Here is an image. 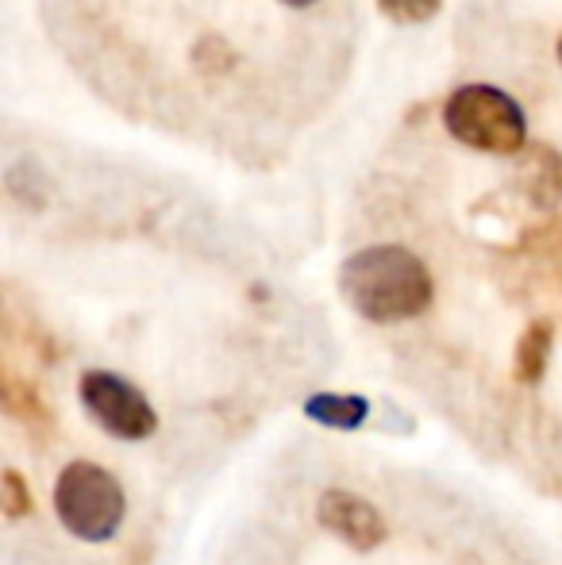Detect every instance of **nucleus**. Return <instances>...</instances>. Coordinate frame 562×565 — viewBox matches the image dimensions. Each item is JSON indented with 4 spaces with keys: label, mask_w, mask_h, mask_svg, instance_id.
I'll list each match as a JSON object with an SVG mask.
<instances>
[{
    "label": "nucleus",
    "mask_w": 562,
    "mask_h": 565,
    "mask_svg": "<svg viewBox=\"0 0 562 565\" xmlns=\"http://www.w3.org/2000/svg\"><path fill=\"white\" fill-rule=\"evenodd\" d=\"M339 297L370 323H405L432 308L435 281L409 246H362L339 266Z\"/></svg>",
    "instance_id": "1"
},
{
    "label": "nucleus",
    "mask_w": 562,
    "mask_h": 565,
    "mask_svg": "<svg viewBox=\"0 0 562 565\" xmlns=\"http://www.w3.org/2000/svg\"><path fill=\"white\" fill-rule=\"evenodd\" d=\"M443 124H447L450 139L478 150V154L517 158L528 150L524 108L505 89H494V85L474 82L450 93L447 105H443Z\"/></svg>",
    "instance_id": "2"
},
{
    "label": "nucleus",
    "mask_w": 562,
    "mask_h": 565,
    "mask_svg": "<svg viewBox=\"0 0 562 565\" xmlns=\"http://www.w3.org/2000/svg\"><path fill=\"white\" fill-rule=\"evenodd\" d=\"M54 515L82 543H108L128 515V497L105 466L77 458L54 481Z\"/></svg>",
    "instance_id": "3"
},
{
    "label": "nucleus",
    "mask_w": 562,
    "mask_h": 565,
    "mask_svg": "<svg viewBox=\"0 0 562 565\" xmlns=\"http://www.w3.org/2000/svg\"><path fill=\"white\" fill-rule=\"evenodd\" d=\"M77 396H82L93 424L113 435V439L142 443L158 431V416L150 408V401L131 381H124L120 373L85 370L82 381H77Z\"/></svg>",
    "instance_id": "4"
},
{
    "label": "nucleus",
    "mask_w": 562,
    "mask_h": 565,
    "mask_svg": "<svg viewBox=\"0 0 562 565\" xmlns=\"http://www.w3.org/2000/svg\"><path fill=\"white\" fill-rule=\"evenodd\" d=\"M316 520H320L324 531H331L336 539H343L351 551L370 554L390 539V527H385L382 512H378L370 500H362L359 492L347 489H328L320 500H316Z\"/></svg>",
    "instance_id": "5"
},
{
    "label": "nucleus",
    "mask_w": 562,
    "mask_h": 565,
    "mask_svg": "<svg viewBox=\"0 0 562 565\" xmlns=\"http://www.w3.org/2000/svg\"><path fill=\"white\" fill-rule=\"evenodd\" d=\"M520 185H524L528 201L536 209H555L562 204V154L555 147H536L524 150V162H520Z\"/></svg>",
    "instance_id": "6"
},
{
    "label": "nucleus",
    "mask_w": 562,
    "mask_h": 565,
    "mask_svg": "<svg viewBox=\"0 0 562 565\" xmlns=\"http://www.w3.org/2000/svg\"><path fill=\"white\" fill-rule=\"evenodd\" d=\"M305 416L331 431H359L370 416V401L354 393H316L305 401Z\"/></svg>",
    "instance_id": "7"
},
{
    "label": "nucleus",
    "mask_w": 562,
    "mask_h": 565,
    "mask_svg": "<svg viewBox=\"0 0 562 565\" xmlns=\"http://www.w3.org/2000/svg\"><path fill=\"white\" fill-rule=\"evenodd\" d=\"M551 347H555V328L548 320H532L524 328V335L517 339V358H512V373L520 385H536L543 381L551 362Z\"/></svg>",
    "instance_id": "8"
},
{
    "label": "nucleus",
    "mask_w": 562,
    "mask_h": 565,
    "mask_svg": "<svg viewBox=\"0 0 562 565\" xmlns=\"http://www.w3.org/2000/svg\"><path fill=\"white\" fill-rule=\"evenodd\" d=\"M4 408L12 412L15 419H23L28 427H46V424H51V412H46V404L39 401L35 388L20 385L15 377L4 381Z\"/></svg>",
    "instance_id": "9"
},
{
    "label": "nucleus",
    "mask_w": 562,
    "mask_h": 565,
    "mask_svg": "<svg viewBox=\"0 0 562 565\" xmlns=\"http://www.w3.org/2000/svg\"><path fill=\"white\" fill-rule=\"evenodd\" d=\"M378 8H382L385 20L393 23H427L435 12L443 8V0H378Z\"/></svg>",
    "instance_id": "10"
},
{
    "label": "nucleus",
    "mask_w": 562,
    "mask_h": 565,
    "mask_svg": "<svg viewBox=\"0 0 562 565\" xmlns=\"http://www.w3.org/2000/svg\"><path fill=\"white\" fill-rule=\"evenodd\" d=\"M0 508L8 520H23L31 512V489L15 469H4V477H0Z\"/></svg>",
    "instance_id": "11"
},
{
    "label": "nucleus",
    "mask_w": 562,
    "mask_h": 565,
    "mask_svg": "<svg viewBox=\"0 0 562 565\" xmlns=\"http://www.w3.org/2000/svg\"><path fill=\"white\" fill-rule=\"evenodd\" d=\"M282 4H289V8H312V4H320V0H282Z\"/></svg>",
    "instance_id": "12"
},
{
    "label": "nucleus",
    "mask_w": 562,
    "mask_h": 565,
    "mask_svg": "<svg viewBox=\"0 0 562 565\" xmlns=\"http://www.w3.org/2000/svg\"><path fill=\"white\" fill-rule=\"evenodd\" d=\"M559 62H562V39H559Z\"/></svg>",
    "instance_id": "13"
}]
</instances>
